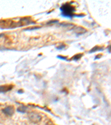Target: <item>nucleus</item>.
<instances>
[{
    "instance_id": "obj_1",
    "label": "nucleus",
    "mask_w": 111,
    "mask_h": 125,
    "mask_svg": "<svg viewBox=\"0 0 111 125\" xmlns=\"http://www.w3.org/2000/svg\"><path fill=\"white\" fill-rule=\"evenodd\" d=\"M61 15L64 17L72 18L75 16V7L69 3H66L60 7Z\"/></svg>"
},
{
    "instance_id": "obj_2",
    "label": "nucleus",
    "mask_w": 111,
    "mask_h": 125,
    "mask_svg": "<svg viewBox=\"0 0 111 125\" xmlns=\"http://www.w3.org/2000/svg\"><path fill=\"white\" fill-rule=\"evenodd\" d=\"M28 118H29L30 120L34 124L40 122L42 120L41 116L37 113L34 112L30 113L29 115H28Z\"/></svg>"
},
{
    "instance_id": "obj_3",
    "label": "nucleus",
    "mask_w": 111,
    "mask_h": 125,
    "mask_svg": "<svg viewBox=\"0 0 111 125\" xmlns=\"http://www.w3.org/2000/svg\"><path fill=\"white\" fill-rule=\"evenodd\" d=\"M2 112L3 114H5L6 115L11 116L12 115L14 114L15 109L14 107L12 106H7L6 108H5L4 109H2Z\"/></svg>"
},
{
    "instance_id": "obj_4",
    "label": "nucleus",
    "mask_w": 111,
    "mask_h": 125,
    "mask_svg": "<svg viewBox=\"0 0 111 125\" xmlns=\"http://www.w3.org/2000/svg\"><path fill=\"white\" fill-rule=\"evenodd\" d=\"M13 88V86L12 85H4L0 86V93H5L8 92V91H11Z\"/></svg>"
},
{
    "instance_id": "obj_5",
    "label": "nucleus",
    "mask_w": 111,
    "mask_h": 125,
    "mask_svg": "<svg viewBox=\"0 0 111 125\" xmlns=\"http://www.w3.org/2000/svg\"><path fill=\"white\" fill-rule=\"evenodd\" d=\"M74 31H75V32L78 35L83 34V33H85L87 32L86 30L81 27H76L74 30Z\"/></svg>"
},
{
    "instance_id": "obj_6",
    "label": "nucleus",
    "mask_w": 111,
    "mask_h": 125,
    "mask_svg": "<svg viewBox=\"0 0 111 125\" xmlns=\"http://www.w3.org/2000/svg\"><path fill=\"white\" fill-rule=\"evenodd\" d=\"M27 109V107H26V106H20L19 107L17 108V111L18 112H20V113H25L26 112Z\"/></svg>"
},
{
    "instance_id": "obj_7",
    "label": "nucleus",
    "mask_w": 111,
    "mask_h": 125,
    "mask_svg": "<svg viewBox=\"0 0 111 125\" xmlns=\"http://www.w3.org/2000/svg\"><path fill=\"white\" fill-rule=\"evenodd\" d=\"M103 47H101L98 46H96L94 47L93 48L91 49V50L89 52H90V53H93V52L98 51H103Z\"/></svg>"
},
{
    "instance_id": "obj_8",
    "label": "nucleus",
    "mask_w": 111,
    "mask_h": 125,
    "mask_svg": "<svg viewBox=\"0 0 111 125\" xmlns=\"http://www.w3.org/2000/svg\"><path fill=\"white\" fill-rule=\"evenodd\" d=\"M83 56V54L82 53H79V54H76V55L72 57V60H75V61H77L81 58Z\"/></svg>"
},
{
    "instance_id": "obj_9",
    "label": "nucleus",
    "mask_w": 111,
    "mask_h": 125,
    "mask_svg": "<svg viewBox=\"0 0 111 125\" xmlns=\"http://www.w3.org/2000/svg\"><path fill=\"white\" fill-rule=\"evenodd\" d=\"M40 28L39 27H29L28 28H26V29H25L24 30H25V31H27V30H29V31H31V30L38 29V28Z\"/></svg>"
},
{
    "instance_id": "obj_10",
    "label": "nucleus",
    "mask_w": 111,
    "mask_h": 125,
    "mask_svg": "<svg viewBox=\"0 0 111 125\" xmlns=\"http://www.w3.org/2000/svg\"><path fill=\"white\" fill-rule=\"evenodd\" d=\"M57 22H58V20H52V21H50L47 22V25H50V24H53V23H57Z\"/></svg>"
},
{
    "instance_id": "obj_11",
    "label": "nucleus",
    "mask_w": 111,
    "mask_h": 125,
    "mask_svg": "<svg viewBox=\"0 0 111 125\" xmlns=\"http://www.w3.org/2000/svg\"><path fill=\"white\" fill-rule=\"evenodd\" d=\"M57 58H59L60 59H61V60H67V57H64V56H57Z\"/></svg>"
},
{
    "instance_id": "obj_12",
    "label": "nucleus",
    "mask_w": 111,
    "mask_h": 125,
    "mask_svg": "<svg viewBox=\"0 0 111 125\" xmlns=\"http://www.w3.org/2000/svg\"><path fill=\"white\" fill-rule=\"evenodd\" d=\"M85 16V15H75V16H74V17H84Z\"/></svg>"
},
{
    "instance_id": "obj_13",
    "label": "nucleus",
    "mask_w": 111,
    "mask_h": 125,
    "mask_svg": "<svg viewBox=\"0 0 111 125\" xmlns=\"http://www.w3.org/2000/svg\"><path fill=\"white\" fill-rule=\"evenodd\" d=\"M65 47V45H62L58 47H57V49H58V50H62V49L63 48Z\"/></svg>"
},
{
    "instance_id": "obj_14",
    "label": "nucleus",
    "mask_w": 111,
    "mask_h": 125,
    "mask_svg": "<svg viewBox=\"0 0 111 125\" xmlns=\"http://www.w3.org/2000/svg\"><path fill=\"white\" fill-rule=\"evenodd\" d=\"M23 92V91L22 90V89H21V90H19L18 91V93H20V94H22V93Z\"/></svg>"
}]
</instances>
